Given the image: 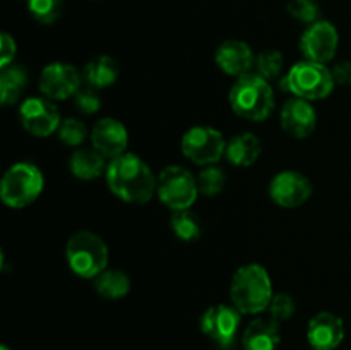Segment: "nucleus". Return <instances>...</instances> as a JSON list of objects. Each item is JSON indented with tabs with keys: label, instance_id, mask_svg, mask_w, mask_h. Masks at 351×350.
Returning <instances> with one entry per match:
<instances>
[{
	"label": "nucleus",
	"instance_id": "nucleus-11",
	"mask_svg": "<svg viewBox=\"0 0 351 350\" xmlns=\"http://www.w3.org/2000/svg\"><path fill=\"white\" fill-rule=\"evenodd\" d=\"M242 312L235 305L218 304L209 307L201 318V329L219 347H230L239 333Z\"/></svg>",
	"mask_w": 351,
	"mask_h": 350
},
{
	"label": "nucleus",
	"instance_id": "nucleus-23",
	"mask_svg": "<svg viewBox=\"0 0 351 350\" xmlns=\"http://www.w3.org/2000/svg\"><path fill=\"white\" fill-rule=\"evenodd\" d=\"M27 84V74L21 65H7L0 72V102L3 106L14 105Z\"/></svg>",
	"mask_w": 351,
	"mask_h": 350
},
{
	"label": "nucleus",
	"instance_id": "nucleus-32",
	"mask_svg": "<svg viewBox=\"0 0 351 350\" xmlns=\"http://www.w3.org/2000/svg\"><path fill=\"white\" fill-rule=\"evenodd\" d=\"M16 40L10 34L2 33V36H0V67L3 69L7 65H10V62L16 57Z\"/></svg>",
	"mask_w": 351,
	"mask_h": 350
},
{
	"label": "nucleus",
	"instance_id": "nucleus-22",
	"mask_svg": "<svg viewBox=\"0 0 351 350\" xmlns=\"http://www.w3.org/2000/svg\"><path fill=\"white\" fill-rule=\"evenodd\" d=\"M95 288L101 297L117 301V299L125 297L130 292V278L125 271L106 268L95 278Z\"/></svg>",
	"mask_w": 351,
	"mask_h": 350
},
{
	"label": "nucleus",
	"instance_id": "nucleus-24",
	"mask_svg": "<svg viewBox=\"0 0 351 350\" xmlns=\"http://www.w3.org/2000/svg\"><path fill=\"white\" fill-rule=\"evenodd\" d=\"M171 230L178 239L185 240V242H192V240L201 237V220L197 218L195 213L191 209H180V211H173L171 215Z\"/></svg>",
	"mask_w": 351,
	"mask_h": 350
},
{
	"label": "nucleus",
	"instance_id": "nucleus-17",
	"mask_svg": "<svg viewBox=\"0 0 351 350\" xmlns=\"http://www.w3.org/2000/svg\"><path fill=\"white\" fill-rule=\"evenodd\" d=\"M215 60L225 74L242 78L252 71L256 57L252 48L245 41L226 40L216 50Z\"/></svg>",
	"mask_w": 351,
	"mask_h": 350
},
{
	"label": "nucleus",
	"instance_id": "nucleus-9",
	"mask_svg": "<svg viewBox=\"0 0 351 350\" xmlns=\"http://www.w3.org/2000/svg\"><path fill=\"white\" fill-rule=\"evenodd\" d=\"M19 119L24 130L34 137H48L58 130L62 119L57 106L47 96H31L19 108Z\"/></svg>",
	"mask_w": 351,
	"mask_h": 350
},
{
	"label": "nucleus",
	"instance_id": "nucleus-35",
	"mask_svg": "<svg viewBox=\"0 0 351 350\" xmlns=\"http://www.w3.org/2000/svg\"><path fill=\"white\" fill-rule=\"evenodd\" d=\"M312 350H317V349H312Z\"/></svg>",
	"mask_w": 351,
	"mask_h": 350
},
{
	"label": "nucleus",
	"instance_id": "nucleus-34",
	"mask_svg": "<svg viewBox=\"0 0 351 350\" xmlns=\"http://www.w3.org/2000/svg\"><path fill=\"white\" fill-rule=\"evenodd\" d=\"M0 350H10V349L7 345H2V347H0Z\"/></svg>",
	"mask_w": 351,
	"mask_h": 350
},
{
	"label": "nucleus",
	"instance_id": "nucleus-1",
	"mask_svg": "<svg viewBox=\"0 0 351 350\" xmlns=\"http://www.w3.org/2000/svg\"><path fill=\"white\" fill-rule=\"evenodd\" d=\"M105 177L110 191L132 205H144L156 192L158 178L149 165L134 153H123L110 160Z\"/></svg>",
	"mask_w": 351,
	"mask_h": 350
},
{
	"label": "nucleus",
	"instance_id": "nucleus-31",
	"mask_svg": "<svg viewBox=\"0 0 351 350\" xmlns=\"http://www.w3.org/2000/svg\"><path fill=\"white\" fill-rule=\"evenodd\" d=\"M74 102L79 112L86 113V115H93L101 108V98L98 95V89L93 88V86L79 89L74 96Z\"/></svg>",
	"mask_w": 351,
	"mask_h": 350
},
{
	"label": "nucleus",
	"instance_id": "nucleus-5",
	"mask_svg": "<svg viewBox=\"0 0 351 350\" xmlns=\"http://www.w3.org/2000/svg\"><path fill=\"white\" fill-rule=\"evenodd\" d=\"M43 172L29 161H19L9 167L0 184V198L9 208L21 209L29 206L43 192Z\"/></svg>",
	"mask_w": 351,
	"mask_h": 350
},
{
	"label": "nucleus",
	"instance_id": "nucleus-27",
	"mask_svg": "<svg viewBox=\"0 0 351 350\" xmlns=\"http://www.w3.org/2000/svg\"><path fill=\"white\" fill-rule=\"evenodd\" d=\"M226 184V175L221 168L209 165L204 170H201L197 177L199 192L204 196H216L225 189Z\"/></svg>",
	"mask_w": 351,
	"mask_h": 350
},
{
	"label": "nucleus",
	"instance_id": "nucleus-25",
	"mask_svg": "<svg viewBox=\"0 0 351 350\" xmlns=\"http://www.w3.org/2000/svg\"><path fill=\"white\" fill-rule=\"evenodd\" d=\"M285 58L280 50H264L261 51L254 62V72L264 78L266 81L280 78L281 71H283Z\"/></svg>",
	"mask_w": 351,
	"mask_h": 350
},
{
	"label": "nucleus",
	"instance_id": "nucleus-28",
	"mask_svg": "<svg viewBox=\"0 0 351 350\" xmlns=\"http://www.w3.org/2000/svg\"><path fill=\"white\" fill-rule=\"evenodd\" d=\"M287 10L291 17L305 24H314L321 21V7L315 0H290L287 3Z\"/></svg>",
	"mask_w": 351,
	"mask_h": 350
},
{
	"label": "nucleus",
	"instance_id": "nucleus-2",
	"mask_svg": "<svg viewBox=\"0 0 351 350\" xmlns=\"http://www.w3.org/2000/svg\"><path fill=\"white\" fill-rule=\"evenodd\" d=\"M273 295L269 273L261 264H245L233 275L230 299L242 314H259L266 311Z\"/></svg>",
	"mask_w": 351,
	"mask_h": 350
},
{
	"label": "nucleus",
	"instance_id": "nucleus-13",
	"mask_svg": "<svg viewBox=\"0 0 351 350\" xmlns=\"http://www.w3.org/2000/svg\"><path fill=\"white\" fill-rule=\"evenodd\" d=\"M40 89L48 100H67L81 89V74L72 64L53 62L41 71Z\"/></svg>",
	"mask_w": 351,
	"mask_h": 350
},
{
	"label": "nucleus",
	"instance_id": "nucleus-8",
	"mask_svg": "<svg viewBox=\"0 0 351 350\" xmlns=\"http://www.w3.org/2000/svg\"><path fill=\"white\" fill-rule=\"evenodd\" d=\"M182 153L195 165L209 167L226 153V141L215 127L195 126L182 137Z\"/></svg>",
	"mask_w": 351,
	"mask_h": 350
},
{
	"label": "nucleus",
	"instance_id": "nucleus-12",
	"mask_svg": "<svg viewBox=\"0 0 351 350\" xmlns=\"http://www.w3.org/2000/svg\"><path fill=\"white\" fill-rule=\"evenodd\" d=\"M269 196L281 208H298L312 196V182L302 172H280L271 180Z\"/></svg>",
	"mask_w": 351,
	"mask_h": 350
},
{
	"label": "nucleus",
	"instance_id": "nucleus-16",
	"mask_svg": "<svg viewBox=\"0 0 351 350\" xmlns=\"http://www.w3.org/2000/svg\"><path fill=\"white\" fill-rule=\"evenodd\" d=\"M280 120L281 127L288 136L304 139L314 132L315 126H317V113L311 102L295 96L283 105Z\"/></svg>",
	"mask_w": 351,
	"mask_h": 350
},
{
	"label": "nucleus",
	"instance_id": "nucleus-4",
	"mask_svg": "<svg viewBox=\"0 0 351 350\" xmlns=\"http://www.w3.org/2000/svg\"><path fill=\"white\" fill-rule=\"evenodd\" d=\"M69 268L81 278H96L108 268V247L105 240L89 230L72 233L65 246Z\"/></svg>",
	"mask_w": 351,
	"mask_h": 350
},
{
	"label": "nucleus",
	"instance_id": "nucleus-30",
	"mask_svg": "<svg viewBox=\"0 0 351 350\" xmlns=\"http://www.w3.org/2000/svg\"><path fill=\"white\" fill-rule=\"evenodd\" d=\"M269 318H273L274 321L281 323L290 319L291 316L297 311V305H295V301L291 295L288 294H274L273 299L269 302Z\"/></svg>",
	"mask_w": 351,
	"mask_h": 350
},
{
	"label": "nucleus",
	"instance_id": "nucleus-18",
	"mask_svg": "<svg viewBox=\"0 0 351 350\" xmlns=\"http://www.w3.org/2000/svg\"><path fill=\"white\" fill-rule=\"evenodd\" d=\"M281 342L280 323L273 318H257L247 325L242 335L245 350H276Z\"/></svg>",
	"mask_w": 351,
	"mask_h": 350
},
{
	"label": "nucleus",
	"instance_id": "nucleus-3",
	"mask_svg": "<svg viewBox=\"0 0 351 350\" xmlns=\"http://www.w3.org/2000/svg\"><path fill=\"white\" fill-rule=\"evenodd\" d=\"M230 106L242 119L252 122L266 120L274 108V93L269 81L256 72L239 78L230 89Z\"/></svg>",
	"mask_w": 351,
	"mask_h": 350
},
{
	"label": "nucleus",
	"instance_id": "nucleus-19",
	"mask_svg": "<svg viewBox=\"0 0 351 350\" xmlns=\"http://www.w3.org/2000/svg\"><path fill=\"white\" fill-rule=\"evenodd\" d=\"M261 153H263V144L259 137L252 132H242L226 143L225 156L235 167H250L259 160Z\"/></svg>",
	"mask_w": 351,
	"mask_h": 350
},
{
	"label": "nucleus",
	"instance_id": "nucleus-6",
	"mask_svg": "<svg viewBox=\"0 0 351 350\" xmlns=\"http://www.w3.org/2000/svg\"><path fill=\"white\" fill-rule=\"evenodd\" d=\"M285 86L297 98L314 102L324 100L335 89L336 82L332 72L324 64L304 60L295 64L285 78Z\"/></svg>",
	"mask_w": 351,
	"mask_h": 350
},
{
	"label": "nucleus",
	"instance_id": "nucleus-15",
	"mask_svg": "<svg viewBox=\"0 0 351 350\" xmlns=\"http://www.w3.org/2000/svg\"><path fill=\"white\" fill-rule=\"evenodd\" d=\"M91 143L98 153L105 158H119L120 154L125 153L127 144H129V134H127L125 126L120 120L105 119L98 120L91 130Z\"/></svg>",
	"mask_w": 351,
	"mask_h": 350
},
{
	"label": "nucleus",
	"instance_id": "nucleus-10",
	"mask_svg": "<svg viewBox=\"0 0 351 350\" xmlns=\"http://www.w3.org/2000/svg\"><path fill=\"white\" fill-rule=\"evenodd\" d=\"M338 30L329 21H317L311 24L300 38V50L305 60L319 62V64L332 60L338 51Z\"/></svg>",
	"mask_w": 351,
	"mask_h": 350
},
{
	"label": "nucleus",
	"instance_id": "nucleus-20",
	"mask_svg": "<svg viewBox=\"0 0 351 350\" xmlns=\"http://www.w3.org/2000/svg\"><path fill=\"white\" fill-rule=\"evenodd\" d=\"M69 167H71L72 175L75 178H81V180H93V178H98L99 175L106 174V158L101 153L93 148V150H77L72 153L71 161H69Z\"/></svg>",
	"mask_w": 351,
	"mask_h": 350
},
{
	"label": "nucleus",
	"instance_id": "nucleus-21",
	"mask_svg": "<svg viewBox=\"0 0 351 350\" xmlns=\"http://www.w3.org/2000/svg\"><path fill=\"white\" fill-rule=\"evenodd\" d=\"M120 65L110 55H98L91 58L84 67V79L88 86L96 89H103L112 86L119 79Z\"/></svg>",
	"mask_w": 351,
	"mask_h": 350
},
{
	"label": "nucleus",
	"instance_id": "nucleus-26",
	"mask_svg": "<svg viewBox=\"0 0 351 350\" xmlns=\"http://www.w3.org/2000/svg\"><path fill=\"white\" fill-rule=\"evenodd\" d=\"M27 9L38 23L51 24L60 17L64 0H27Z\"/></svg>",
	"mask_w": 351,
	"mask_h": 350
},
{
	"label": "nucleus",
	"instance_id": "nucleus-14",
	"mask_svg": "<svg viewBox=\"0 0 351 350\" xmlns=\"http://www.w3.org/2000/svg\"><path fill=\"white\" fill-rule=\"evenodd\" d=\"M307 338L312 349L335 350L345 340V321L335 312H319L308 321Z\"/></svg>",
	"mask_w": 351,
	"mask_h": 350
},
{
	"label": "nucleus",
	"instance_id": "nucleus-29",
	"mask_svg": "<svg viewBox=\"0 0 351 350\" xmlns=\"http://www.w3.org/2000/svg\"><path fill=\"white\" fill-rule=\"evenodd\" d=\"M57 132L62 143L67 144V146H79V144L84 143L86 137H88V129H86L84 124L79 119H75V117L62 120Z\"/></svg>",
	"mask_w": 351,
	"mask_h": 350
},
{
	"label": "nucleus",
	"instance_id": "nucleus-33",
	"mask_svg": "<svg viewBox=\"0 0 351 350\" xmlns=\"http://www.w3.org/2000/svg\"><path fill=\"white\" fill-rule=\"evenodd\" d=\"M332 78H335L336 84L350 86L351 84V62L343 60L332 67Z\"/></svg>",
	"mask_w": 351,
	"mask_h": 350
},
{
	"label": "nucleus",
	"instance_id": "nucleus-7",
	"mask_svg": "<svg viewBox=\"0 0 351 350\" xmlns=\"http://www.w3.org/2000/svg\"><path fill=\"white\" fill-rule=\"evenodd\" d=\"M156 192L160 201L173 211L191 209L197 196L201 194L197 178L187 168L178 167V165H170L161 170L160 177H158Z\"/></svg>",
	"mask_w": 351,
	"mask_h": 350
}]
</instances>
